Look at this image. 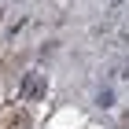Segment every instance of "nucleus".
Returning a JSON list of instances; mask_svg holds the SVG:
<instances>
[{"instance_id": "obj_1", "label": "nucleus", "mask_w": 129, "mask_h": 129, "mask_svg": "<svg viewBox=\"0 0 129 129\" xmlns=\"http://www.w3.org/2000/svg\"><path fill=\"white\" fill-rule=\"evenodd\" d=\"M44 89H48V81H44V74H26V81H22V96H44Z\"/></svg>"}, {"instance_id": "obj_2", "label": "nucleus", "mask_w": 129, "mask_h": 129, "mask_svg": "<svg viewBox=\"0 0 129 129\" xmlns=\"http://www.w3.org/2000/svg\"><path fill=\"white\" fill-rule=\"evenodd\" d=\"M111 103H114V92L103 89V92H100V107H111Z\"/></svg>"}]
</instances>
